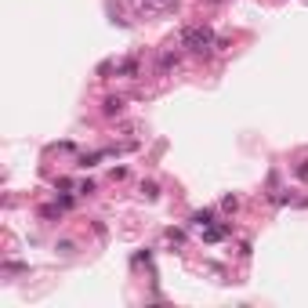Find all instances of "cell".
I'll return each mask as SVG.
<instances>
[{
	"label": "cell",
	"mask_w": 308,
	"mask_h": 308,
	"mask_svg": "<svg viewBox=\"0 0 308 308\" xmlns=\"http://www.w3.org/2000/svg\"><path fill=\"white\" fill-rule=\"evenodd\" d=\"M210 44H214V33L207 26H189L181 33V48H189V51H207Z\"/></svg>",
	"instance_id": "cell-1"
},
{
	"label": "cell",
	"mask_w": 308,
	"mask_h": 308,
	"mask_svg": "<svg viewBox=\"0 0 308 308\" xmlns=\"http://www.w3.org/2000/svg\"><path fill=\"white\" fill-rule=\"evenodd\" d=\"M229 225H207V229H203V239H207V243H218V239H225L229 236Z\"/></svg>",
	"instance_id": "cell-2"
},
{
	"label": "cell",
	"mask_w": 308,
	"mask_h": 308,
	"mask_svg": "<svg viewBox=\"0 0 308 308\" xmlns=\"http://www.w3.org/2000/svg\"><path fill=\"white\" fill-rule=\"evenodd\" d=\"M102 113H105V116H120V113H124V102H120V98H105Z\"/></svg>",
	"instance_id": "cell-3"
},
{
	"label": "cell",
	"mask_w": 308,
	"mask_h": 308,
	"mask_svg": "<svg viewBox=\"0 0 308 308\" xmlns=\"http://www.w3.org/2000/svg\"><path fill=\"white\" fill-rule=\"evenodd\" d=\"M210 221H214V214H210V210H196V214H192V225H200V229H207Z\"/></svg>",
	"instance_id": "cell-4"
},
{
	"label": "cell",
	"mask_w": 308,
	"mask_h": 308,
	"mask_svg": "<svg viewBox=\"0 0 308 308\" xmlns=\"http://www.w3.org/2000/svg\"><path fill=\"white\" fill-rule=\"evenodd\" d=\"M171 65H178V54H171V51H167L163 58H160V73H167Z\"/></svg>",
	"instance_id": "cell-5"
},
{
	"label": "cell",
	"mask_w": 308,
	"mask_h": 308,
	"mask_svg": "<svg viewBox=\"0 0 308 308\" xmlns=\"http://www.w3.org/2000/svg\"><path fill=\"white\" fill-rule=\"evenodd\" d=\"M120 73H124V77H134V73H138V62H124V65H120Z\"/></svg>",
	"instance_id": "cell-6"
},
{
	"label": "cell",
	"mask_w": 308,
	"mask_h": 308,
	"mask_svg": "<svg viewBox=\"0 0 308 308\" xmlns=\"http://www.w3.org/2000/svg\"><path fill=\"white\" fill-rule=\"evenodd\" d=\"M149 4H153V7H167L171 0H149Z\"/></svg>",
	"instance_id": "cell-7"
},
{
	"label": "cell",
	"mask_w": 308,
	"mask_h": 308,
	"mask_svg": "<svg viewBox=\"0 0 308 308\" xmlns=\"http://www.w3.org/2000/svg\"><path fill=\"white\" fill-rule=\"evenodd\" d=\"M297 174H301V178H308V163H305V167H297Z\"/></svg>",
	"instance_id": "cell-8"
}]
</instances>
